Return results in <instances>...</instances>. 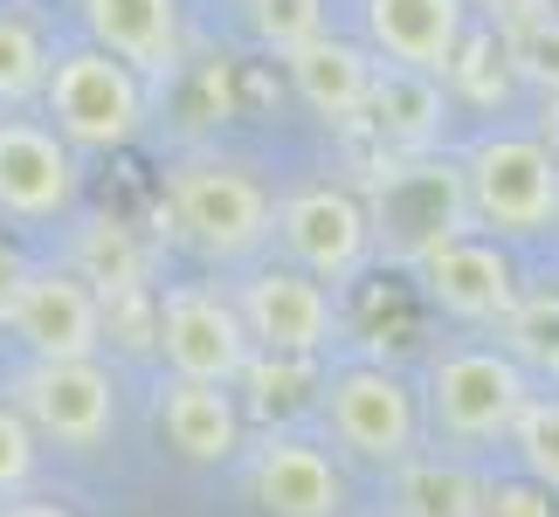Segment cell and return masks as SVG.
Returning a JSON list of instances; mask_svg holds the SVG:
<instances>
[{"label": "cell", "mask_w": 559, "mask_h": 517, "mask_svg": "<svg viewBox=\"0 0 559 517\" xmlns=\"http://www.w3.org/2000/svg\"><path fill=\"white\" fill-rule=\"evenodd\" d=\"M421 290L436 311L463 317V325H504L511 304H519V269L498 242L463 235V242H449L421 263Z\"/></svg>", "instance_id": "obj_13"}, {"label": "cell", "mask_w": 559, "mask_h": 517, "mask_svg": "<svg viewBox=\"0 0 559 517\" xmlns=\"http://www.w3.org/2000/svg\"><path fill=\"white\" fill-rule=\"evenodd\" d=\"M76 201V153L49 124L0 118V214L8 221H56Z\"/></svg>", "instance_id": "obj_12"}, {"label": "cell", "mask_w": 559, "mask_h": 517, "mask_svg": "<svg viewBox=\"0 0 559 517\" xmlns=\"http://www.w3.org/2000/svg\"><path fill=\"white\" fill-rule=\"evenodd\" d=\"M469 214L498 235H546L559 221V166L539 132H484L463 153Z\"/></svg>", "instance_id": "obj_3"}, {"label": "cell", "mask_w": 559, "mask_h": 517, "mask_svg": "<svg viewBox=\"0 0 559 517\" xmlns=\"http://www.w3.org/2000/svg\"><path fill=\"white\" fill-rule=\"evenodd\" d=\"M8 325L35 359H97L104 345V297L76 269H21V284L0 304Z\"/></svg>", "instance_id": "obj_9"}, {"label": "cell", "mask_w": 559, "mask_h": 517, "mask_svg": "<svg viewBox=\"0 0 559 517\" xmlns=\"http://www.w3.org/2000/svg\"><path fill=\"white\" fill-rule=\"evenodd\" d=\"M91 49L124 70H174L180 62V0H76Z\"/></svg>", "instance_id": "obj_17"}, {"label": "cell", "mask_w": 559, "mask_h": 517, "mask_svg": "<svg viewBox=\"0 0 559 517\" xmlns=\"http://www.w3.org/2000/svg\"><path fill=\"white\" fill-rule=\"evenodd\" d=\"M442 83H456V91L469 104H484V111H490V104H504L511 97V70H504V56H498V35H477V28H469Z\"/></svg>", "instance_id": "obj_28"}, {"label": "cell", "mask_w": 559, "mask_h": 517, "mask_svg": "<svg viewBox=\"0 0 559 517\" xmlns=\"http://www.w3.org/2000/svg\"><path fill=\"white\" fill-rule=\"evenodd\" d=\"M235 317H242L255 352L276 359H318L338 325L325 284H311L305 269H249L242 290H235Z\"/></svg>", "instance_id": "obj_11"}, {"label": "cell", "mask_w": 559, "mask_h": 517, "mask_svg": "<svg viewBox=\"0 0 559 517\" xmlns=\"http://www.w3.org/2000/svg\"><path fill=\"white\" fill-rule=\"evenodd\" d=\"M511 456H519V469L532 483H546L559 497V394H532L519 407V421H511Z\"/></svg>", "instance_id": "obj_24"}, {"label": "cell", "mask_w": 559, "mask_h": 517, "mask_svg": "<svg viewBox=\"0 0 559 517\" xmlns=\"http://www.w3.org/2000/svg\"><path fill=\"white\" fill-rule=\"evenodd\" d=\"M62 269H76L104 304H111V297H132V290H153V249L139 242V228L124 221V214H83Z\"/></svg>", "instance_id": "obj_20"}, {"label": "cell", "mask_w": 559, "mask_h": 517, "mask_svg": "<svg viewBox=\"0 0 559 517\" xmlns=\"http://www.w3.org/2000/svg\"><path fill=\"white\" fill-rule=\"evenodd\" d=\"M394 517H484V483L456 456H407L394 462Z\"/></svg>", "instance_id": "obj_21"}, {"label": "cell", "mask_w": 559, "mask_h": 517, "mask_svg": "<svg viewBox=\"0 0 559 517\" xmlns=\"http://www.w3.org/2000/svg\"><path fill=\"white\" fill-rule=\"evenodd\" d=\"M469 14H484L490 28H511V21H525V14H546L552 0H463Z\"/></svg>", "instance_id": "obj_31"}, {"label": "cell", "mask_w": 559, "mask_h": 517, "mask_svg": "<svg viewBox=\"0 0 559 517\" xmlns=\"http://www.w3.org/2000/svg\"><path fill=\"white\" fill-rule=\"evenodd\" d=\"M21 269H28V263H21V255H14V242L0 235V304H8V290L21 284Z\"/></svg>", "instance_id": "obj_33"}, {"label": "cell", "mask_w": 559, "mask_h": 517, "mask_svg": "<svg viewBox=\"0 0 559 517\" xmlns=\"http://www.w3.org/2000/svg\"><path fill=\"white\" fill-rule=\"evenodd\" d=\"M498 56H504L511 83H525V91H539L552 104L559 97V8L525 14V21H511V28H498Z\"/></svg>", "instance_id": "obj_22"}, {"label": "cell", "mask_w": 559, "mask_h": 517, "mask_svg": "<svg viewBox=\"0 0 559 517\" xmlns=\"http://www.w3.org/2000/svg\"><path fill=\"white\" fill-rule=\"evenodd\" d=\"M367 41L394 62V70L415 76H449L463 35H469V8L463 0H367Z\"/></svg>", "instance_id": "obj_14"}, {"label": "cell", "mask_w": 559, "mask_h": 517, "mask_svg": "<svg viewBox=\"0 0 559 517\" xmlns=\"http://www.w3.org/2000/svg\"><path fill=\"white\" fill-rule=\"evenodd\" d=\"M249 332L235 317V297L214 284H174L159 290V359L174 365V380L193 386H235L249 365Z\"/></svg>", "instance_id": "obj_8"}, {"label": "cell", "mask_w": 559, "mask_h": 517, "mask_svg": "<svg viewBox=\"0 0 559 517\" xmlns=\"http://www.w3.org/2000/svg\"><path fill=\"white\" fill-rule=\"evenodd\" d=\"M552 380H559V365H552Z\"/></svg>", "instance_id": "obj_35"}, {"label": "cell", "mask_w": 559, "mask_h": 517, "mask_svg": "<svg viewBox=\"0 0 559 517\" xmlns=\"http://www.w3.org/2000/svg\"><path fill=\"white\" fill-rule=\"evenodd\" d=\"M359 124L373 132V145H380L386 159H428L442 145V132H449V91H442L436 76L373 62V91H367Z\"/></svg>", "instance_id": "obj_16"}, {"label": "cell", "mask_w": 559, "mask_h": 517, "mask_svg": "<svg viewBox=\"0 0 559 517\" xmlns=\"http://www.w3.org/2000/svg\"><path fill=\"white\" fill-rule=\"evenodd\" d=\"M242 14H249V35L263 41L270 56H297V49H311L318 35H332L325 0H242Z\"/></svg>", "instance_id": "obj_25"}, {"label": "cell", "mask_w": 559, "mask_h": 517, "mask_svg": "<svg viewBox=\"0 0 559 517\" xmlns=\"http://www.w3.org/2000/svg\"><path fill=\"white\" fill-rule=\"evenodd\" d=\"M367 207V228H373V249L386 263H407L421 269L436 249L463 242L469 235V187H463V159H380V172L359 193Z\"/></svg>", "instance_id": "obj_1"}, {"label": "cell", "mask_w": 559, "mask_h": 517, "mask_svg": "<svg viewBox=\"0 0 559 517\" xmlns=\"http://www.w3.org/2000/svg\"><path fill=\"white\" fill-rule=\"evenodd\" d=\"M14 414L35 428V442L97 448L118 421V380L104 359H35L14 380Z\"/></svg>", "instance_id": "obj_7"}, {"label": "cell", "mask_w": 559, "mask_h": 517, "mask_svg": "<svg viewBox=\"0 0 559 517\" xmlns=\"http://www.w3.org/2000/svg\"><path fill=\"white\" fill-rule=\"evenodd\" d=\"M41 104L56 118V139L83 145V153H118V145L139 139L145 124V91L139 76L111 62L104 49H62L49 62V83H41Z\"/></svg>", "instance_id": "obj_4"}, {"label": "cell", "mask_w": 559, "mask_h": 517, "mask_svg": "<svg viewBox=\"0 0 559 517\" xmlns=\"http://www.w3.org/2000/svg\"><path fill=\"white\" fill-rule=\"evenodd\" d=\"M35 477V428L14 414V400H0V497L28 490Z\"/></svg>", "instance_id": "obj_29"}, {"label": "cell", "mask_w": 559, "mask_h": 517, "mask_svg": "<svg viewBox=\"0 0 559 517\" xmlns=\"http://www.w3.org/2000/svg\"><path fill=\"white\" fill-rule=\"evenodd\" d=\"M498 332H504L498 352H504L511 365L552 373V365H559V290H532V297H519Z\"/></svg>", "instance_id": "obj_23"}, {"label": "cell", "mask_w": 559, "mask_h": 517, "mask_svg": "<svg viewBox=\"0 0 559 517\" xmlns=\"http://www.w3.org/2000/svg\"><path fill=\"white\" fill-rule=\"evenodd\" d=\"M276 235H284L290 263L311 276V284H346L359 276V263L373 255V228H367V207L359 193L346 187H297L284 207H276Z\"/></svg>", "instance_id": "obj_10"}, {"label": "cell", "mask_w": 559, "mask_h": 517, "mask_svg": "<svg viewBox=\"0 0 559 517\" xmlns=\"http://www.w3.org/2000/svg\"><path fill=\"white\" fill-rule=\"evenodd\" d=\"M325 428L332 442L359 462H407L421 442V400L415 386L386 365H346L325 380Z\"/></svg>", "instance_id": "obj_6"}, {"label": "cell", "mask_w": 559, "mask_h": 517, "mask_svg": "<svg viewBox=\"0 0 559 517\" xmlns=\"http://www.w3.org/2000/svg\"><path fill=\"white\" fill-rule=\"evenodd\" d=\"M484 517H559V497L532 477H498L484 483Z\"/></svg>", "instance_id": "obj_30"}, {"label": "cell", "mask_w": 559, "mask_h": 517, "mask_svg": "<svg viewBox=\"0 0 559 517\" xmlns=\"http://www.w3.org/2000/svg\"><path fill=\"white\" fill-rule=\"evenodd\" d=\"M249 497L270 517H338L346 510V477L332 456L305 435H270L249 456Z\"/></svg>", "instance_id": "obj_15"}, {"label": "cell", "mask_w": 559, "mask_h": 517, "mask_svg": "<svg viewBox=\"0 0 559 517\" xmlns=\"http://www.w3.org/2000/svg\"><path fill=\"white\" fill-rule=\"evenodd\" d=\"M0 517H70V510L49 497H14V504H0Z\"/></svg>", "instance_id": "obj_32"}, {"label": "cell", "mask_w": 559, "mask_h": 517, "mask_svg": "<svg viewBox=\"0 0 559 517\" xmlns=\"http://www.w3.org/2000/svg\"><path fill=\"white\" fill-rule=\"evenodd\" d=\"M159 428L187 462H228L242 448V407H235L228 386L166 380L159 386Z\"/></svg>", "instance_id": "obj_19"}, {"label": "cell", "mask_w": 559, "mask_h": 517, "mask_svg": "<svg viewBox=\"0 0 559 517\" xmlns=\"http://www.w3.org/2000/svg\"><path fill=\"white\" fill-rule=\"evenodd\" d=\"M284 70H290V91H297V104H305L311 118H325V124H359V111H367V91H373V56L359 49V41L318 35L311 49L284 56Z\"/></svg>", "instance_id": "obj_18"}, {"label": "cell", "mask_w": 559, "mask_h": 517, "mask_svg": "<svg viewBox=\"0 0 559 517\" xmlns=\"http://www.w3.org/2000/svg\"><path fill=\"white\" fill-rule=\"evenodd\" d=\"M539 145L552 153V166H559V97L546 104V124H539Z\"/></svg>", "instance_id": "obj_34"}, {"label": "cell", "mask_w": 559, "mask_h": 517, "mask_svg": "<svg viewBox=\"0 0 559 517\" xmlns=\"http://www.w3.org/2000/svg\"><path fill=\"white\" fill-rule=\"evenodd\" d=\"M49 41L35 35V21H21L0 8V104H21V97H35L41 83H49Z\"/></svg>", "instance_id": "obj_26"}, {"label": "cell", "mask_w": 559, "mask_h": 517, "mask_svg": "<svg viewBox=\"0 0 559 517\" xmlns=\"http://www.w3.org/2000/svg\"><path fill=\"white\" fill-rule=\"evenodd\" d=\"M166 207L187 249H201L207 263H242L276 235V201L249 166L193 153L166 172Z\"/></svg>", "instance_id": "obj_2"}, {"label": "cell", "mask_w": 559, "mask_h": 517, "mask_svg": "<svg viewBox=\"0 0 559 517\" xmlns=\"http://www.w3.org/2000/svg\"><path fill=\"white\" fill-rule=\"evenodd\" d=\"M318 380V359H276V352H249L242 365V380L235 386H249V407L255 414H284V407L305 400V386Z\"/></svg>", "instance_id": "obj_27"}, {"label": "cell", "mask_w": 559, "mask_h": 517, "mask_svg": "<svg viewBox=\"0 0 559 517\" xmlns=\"http://www.w3.org/2000/svg\"><path fill=\"white\" fill-rule=\"evenodd\" d=\"M525 400H532L525 365H511L490 345H456L428 365V421L449 442H504Z\"/></svg>", "instance_id": "obj_5"}]
</instances>
